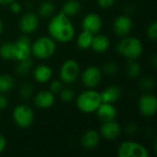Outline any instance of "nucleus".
<instances>
[{"instance_id":"nucleus-1","label":"nucleus","mask_w":157,"mask_h":157,"mask_svg":"<svg viewBox=\"0 0 157 157\" xmlns=\"http://www.w3.org/2000/svg\"><path fill=\"white\" fill-rule=\"evenodd\" d=\"M50 37L56 42L67 43L73 40L75 35V29L70 17L62 11L51 17L48 24Z\"/></svg>"},{"instance_id":"nucleus-2","label":"nucleus","mask_w":157,"mask_h":157,"mask_svg":"<svg viewBox=\"0 0 157 157\" xmlns=\"http://www.w3.org/2000/svg\"><path fill=\"white\" fill-rule=\"evenodd\" d=\"M117 52L129 61L137 60L144 52V44L137 37L125 36L117 44Z\"/></svg>"},{"instance_id":"nucleus-3","label":"nucleus","mask_w":157,"mask_h":157,"mask_svg":"<svg viewBox=\"0 0 157 157\" xmlns=\"http://www.w3.org/2000/svg\"><path fill=\"white\" fill-rule=\"evenodd\" d=\"M75 102L81 112L86 114L94 113L102 103L100 92L94 90V88H88L77 96Z\"/></svg>"},{"instance_id":"nucleus-4","label":"nucleus","mask_w":157,"mask_h":157,"mask_svg":"<svg viewBox=\"0 0 157 157\" xmlns=\"http://www.w3.org/2000/svg\"><path fill=\"white\" fill-rule=\"evenodd\" d=\"M56 52V41L50 36L39 37L31 44V54L39 60H47Z\"/></svg>"},{"instance_id":"nucleus-5","label":"nucleus","mask_w":157,"mask_h":157,"mask_svg":"<svg viewBox=\"0 0 157 157\" xmlns=\"http://www.w3.org/2000/svg\"><path fill=\"white\" fill-rule=\"evenodd\" d=\"M34 111L32 108L26 104L16 106L12 112V118L15 124L21 129L29 128L34 121Z\"/></svg>"},{"instance_id":"nucleus-6","label":"nucleus","mask_w":157,"mask_h":157,"mask_svg":"<svg viewBox=\"0 0 157 157\" xmlns=\"http://www.w3.org/2000/svg\"><path fill=\"white\" fill-rule=\"evenodd\" d=\"M117 155L119 157H148L149 152L145 146L138 142L127 140L119 145Z\"/></svg>"},{"instance_id":"nucleus-7","label":"nucleus","mask_w":157,"mask_h":157,"mask_svg":"<svg viewBox=\"0 0 157 157\" xmlns=\"http://www.w3.org/2000/svg\"><path fill=\"white\" fill-rule=\"evenodd\" d=\"M80 75V66L77 61L74 59L65 60L60 67L59 78L66 85L75 83Z\"/></svg>"},{"instance_id":"nucleus-8","label":"nucleus","mask_w":157,"mask_h":157,"mask_svg":"<svg viewBox=\"0 0 157 157\" xmlns=\"http://www.w3.org/2000/svg\"><path fill=\"white\" fill-rule=\"evenodd\" d=\"M138 109L144 117H152L157 111V98L152 93L143 94L138 101Z\"/></svg>"},{"instance_id":"nucleus-9","label":"nucleus","mask_w":157,"mask_h":157,"mask_svg":"<svg viewBox=\"0 0 157 157\" xmlns=\"http://www.w3.org/2000/svg\"><path fill=\"white\" fill-rule=\"evenodd\" d=\"M14 61H22L30 58L31 55V42L26 35L17 39L13 42Z\"/></svg>"},{"instance_id":"nucleus-10","label":"nucleus","mask_w":157,"mask_h":157,"mask_svg":"<svg viewBox=\"0 0 157 157\" xmlns=\"http://www.w3.org/2000/svg\"><path fill=\"white\" fill-rule=\"evenodd\" d=\"M102 78L101 69L95 65L87 66L81 74V81L87 88H95L98 86Z\"/></svg>"},{"instance_id":"nucleus-11","label":"nucleus","mask_w":157,"mask_h":157,"mask_svg":"<svg viewBox=\"0 0 157 157\" xmlns=\"http://www.w3.org/2000/svg\"><path fill=\"white\" fill-rule=\"evenodd\" d=\"M39 25H40V18L36 14L32 12H28L22 15L18 22L19 29L25 35H29L35 32L38 29Z\"/></svg>"},{"instance_id":"nucleus-12","label":"nucleus","mask_w":157,"mask_h":157,"mask_svg":"<svg viewBox=\"0 0 157 157\" xmlns=\"http://www.w3.org/2000/svg\"><path fill=\"white\" fill-rule=\"evenodd\" d=\"M132 20L127 15H120L118 16L112 25V29L114 33L119 37H125L128 36L132 29Z\"/></svg>"},{"instance_id":"nucleus-13","label":"nucleus","mask_w":157,"mask_h":157,"mask_svg":"<svg viewBox=\"0 0 157 157\" xmlns=\"http://www.w3.org/2000/svg\"><path fill=\"white\" fill-rule=\"evenodd\" d=\"M81 27L83 30L88 31L92 34H97L102 28V18L97 13H88L83 18Z\"/></svg>"},{"instance_id":"nucleus-14","label":"nucleus","mask_w":157,"mask_h":157,"mask_svg":"<svg viewBox=\"0 0 157 157\" xmlns=\"http://www.w3.org/2000/svg\"><path fill=\"white\" fill-rule=\"evenodd\" d=\"M121 127L114 120V121L103 122V124L100 127L99 134L104 139L111 141L117 139L121 135Z\"/></svg>"},{"instance_id":"nucleus-15","label":"nucleus","mask_w":157,"mask_h":157,"mask_svg":"<svg viewBox=\"0 0 157 157\" xmlns=\"http://www.w3.org/2000/svg\"><path fill=\"white\" fill-rule=\"evenodd\" d=\"M33 102L37 108L47 109L53 106L55 102V97L54 94L50 90H41L34 96Z\"/></svg>"},{"instance_id":"nucleus-16","label":"nucleus","mask_w":157,"mask_h":157,"mask_svg":"<svg viewBox=\"0 0 157 157\" xmlns=\"http://www.w3.org/2000/svg\"><path fill=\"white\" fill-rule=\"evenodd\" d=\"M96 113L98 118L102 122H106V121H114L117 117L118 111L115 106H113V104L102 102L100 106L98 108V109L96 110Z\"/></svg>"},{"instance_id":"nucleus-17","label":"nucleus","mask_w":157,"mask_h":157,"mask_svg":"<svg viewBox=\"0 0 157 157\" xmlns=\"http://www.w3.org/2000/svg\"><path fill=\"white\" fill-rule=\"evenodd\" d=\"M100 141V134L95 130H87L81 137V144L84 148L91 150L96 148Z\"/></svg>"},{"instance_id":"nucleus-18","label":"nucleus","mask_w":157,"mask_h":157,"mask_svg":"<svg viewBox=\"0 0 157 157\" xmlns=\"http://www.w3.org/2000/svg\"><path fill=\"white\" fill-rule=\"evenodd\" d=\"M101 101L105 103L114 104L121 97V89L117 86H109L102 92H100Z\"/></svg>"},{"instance_id":"nucleus-19","label":"nucleus","mask_w":157,"mask_h":157,"mask_svg":"<svg viewBox=\"0 0 157 157\" xmlns=\"http://www.w3.org/2000/svg\"><path fill=\"white\" fill-rule=\"evenodd\" d=\"M110 46V40L108 36L104 34H94L91 48L94 52L98 53H103L109 50Z\"/></svg>"},{"instance_id":"nucleus-20","label":"nucleus","mask_w":157,"mask_h":157,"mask_svg":"<svg viewBox=\"0 0 157 157\" xmlns=\"http://www.w3.org/2000/svg\"><path fill=\"white\" fill-rule=\"evenodd\" d=\"M52 76V70L47 64H40L33 70V77L36 82L45 84L51 80Z\"/></svg>"},{"instance_id":"nucleus-21","label":"nucleus","mask_w":157,"mask_h":157,"mask_svg":"<svg viewBox=\"0 0 157 157\" xmlns=\"http://www.w3.org/2000/svg\"><path fill=\"white\" fill-rule=\"evenodd\" d=\"M81 10V4L77 0H67L62 8V12L67 17H74L77 15Z\"/></svg>"},{"instance_id":"nucleus-22","label":"nucleus","mask_w":157,"mask_h":157,"mask_svg":"<svg viewBox=\"0 0 157 157\" xmlns=\"http://www.w3.org/2000/svg\"><path fill=\"white\" fill-rule=\"evenodd\" d=\"M93 37H94V34H92L88 31L83 30L78 35L77 40H76L78 48L81 50H84V51L90 49L91 44H92V40H93Z\"/></svg>"},{"instance_id":"nucleus-23","label":"nucleus","mask_w":157,"mask_h":157,"mask_svg":"<svg viewBox=\"0 0 157 157\" xmlns=\"http://www.w3.org/2000/svg\"><path fill=\"white\" fill-rule=\"evenodd\" d=\"M15 86V79L7 75V74H1L0 75V93L6 94L11 91Z\"/></svg>"},{"instance_id":"nucleus-24","label":"nucleus","mask_w":157,"mask_h":157,"mask_svg":"<svg viewBox=\"0 0 157 157\" xmlns=\"http://www.w3.org/2000/svg\"><path fill=\"white\" fill-rule=\"evenodd\" d=\"M54 12H55V6L51 1L42 2L39 7V16L43 18L51 17L52 15H54Z\"/></svg>"},{"instance_id":"nucleus-25","label":"nucleus","mask_w":157,"mask_h":157,"mask_svg":"<svg viewBox=\"0 0 157 157\" xmlns=\"http://www.w3.org/2000/svg\"><path fill=\"white\" fill-rule=\"evenodd\" d=\"M31 67H32V62H31L30 58H28V59H25L22 61H18L17 65L16 66L15 73L18 76H24L29 73Z\"/></svg>"},{"instance_id":"nucleus-26","label":"nucleus","mask_w":157,"mask_h":157,"mask_svg":"<svg viewBox=\"0 0 157 157\" xmlns=\"http://www.w3.org/2000/svg\"><path fill=\"white\" fill-rule=\"evenodd\" d=\"M0 57L4 60H14L13 42H5L0 45Z\"/></svg>"},{"instance_id":"nucleus-27","label":"nucleus","mask_w":157,"mask_h":157,"mask_svg":"<svg viewBox=\"0 0 157 157\" xmlns=\"http://www.w3.org/2000/svg\"><path fill=\"white\" fill-rule=\"evenodd\" d=\"M141 74V65L139 63L136 62V60L129 61V63L127 65V75L131 79L137 78Z\"/></svg>"},{"instance_id":"nucleus-28","label":"nucleus","mask_w":157,"mask_h":157,"mask_svg":"<svg viewBox=\"0 0 157 157\" xmlns=\"http://www.w3.org/2000/svg\"><path fill=\"white\" fill-rule=\"evenodd\" d=\"M33 94V86L31 83H24L19 88V96L23 100H28Z\"/></svg>"},{"instance_id":"nucleus-29","label":"nucleus","mask_w":157,"mask_h":157,"mask_svg":"<svg viewBox=\"0 0 157 157\" xmlns=\"http://www.w3.org/2000/svg\"><path fill=\"white\" fill-rule=\"evenodd\" d=\"M59 95L63 102H71L75 98V92L70 87H63Z\"/></svg>"},{"instance_id":"nucleus-30","label":"nucleus","mask_w":157,"mask_h":157,"mask_svg":"<svg viewBox=\"0 0 157 157\" xmlns=\"http://www.w3.org/2000/svg\"><path fill=\"white\" fill-rule=\"evenodd\" d=\"M101 72L106 74L107 75H114L118 72V65L113 62H109L103 64Z\"/></svg>"},{"instance_id":"nucleus-31","label":"nucleus","mask_w":157,"mask_h":157,"mask_svg":"<svg viewBox=\"0 0 157 157\" xmlns=\"http://www.w3.org/2000/svg\"><path fill=\"white\" fill-rule=\"evenodd\" d=\"M146 35L148 39H150L153 41H155L157 39V22L153 21L146 29Z\"/></svg>"},{"instance_id":"nucleus-32","label":"nucleus","mask_w":157,"mask_h":157,"mask_svg":"<svg viewBox=\"0 0 157 157\" xmlns=\"http://www.w3.org/2000/svg\"><path fill=\"white\" fill-rule=\"evenodd\" d=\"M154 85H155V81L150 76L144 77L140 82V87H141V89H143L144 91H148V90L152 89L154 87Z\"/></svg>"},{"instance_id":"nucleus-33","label":"nucleus","mask_w":157,"mask_h":157,"mask_svg":"<svg viewBox=\"0 0 157 157\" xmlns=\"http://www.w3.org/2000/svg\"><path fill=\"white\" fill-rule=\"evenodd\" d=\"M63 83L61 80H53L50 85V91L54 95L59 94L60 91L63 89Z\"/></svg>"},{"instance_id":"nucleus-34","label":"nucleus","mask_w":157,"mask_h":157,"mask_svg":"<svg viewBox=\"0 0 157 157\" xmlns=\"http://www.w3.org/2000/svg\"><path fill=\"white\" fill-rule=\"evenodd\" d=\"M8 6H9L10 11H11L13 14H18V13H20L21 10H22V6H21L20 3L17 2V1H15V0H14V1H13L12 3H10Z\"/></svg>"},{"instance_id":"nucleus-35","label":"nucleus","mask_w":157,"mask_h":157,"mask_svg":"<svg viewBox=\"0 0 157 157\" xmlns=\"http://www.w3.org/2000/svg\"><path fill=\"white\" fill-rule=\"evenodd\" d=\"M97 3L101 8H109L114 5L115 0H97Z\"/></svg>"},{"instance_id":"nucleus-36","label":"nucleus","mask_w":157,"mask_h":157,"mask_svg":"<svg viewBox=\"0 0 157 157\" xmlns=\"http://www.w3.org/2000/svg\"><path fill=\"white\" fill-rule=\"evenodd\" d=\"M8 106V99L5 94L0 93V109H5Z\"/></svg>"},{"instance_id":"nucleus-37","label":"nucleus","mask_w":157,"mask_h":157,"mask_svg":"<svg viewBox=\"0 0 157 157\" xmlns=\"http://www.w3.org/2000/svg\"><path fill=\"white\" fill-rule=\"evenodd\" d=\"M137 130H138V128H137V126L134 123H130L126 127V132L128 134H131V135L134 134L137 132Z\"/></svg>"},{"instance_id":"nucleus-38","label":"nucleus","mask_w":157,"mask_h":157,"mask_svg":"<svg viewBox=\"0 0 157 157\" xmlns=\"http://www.w3.org/2000/svg\"><path fill=\"white\" fill-rule=\"evenodd\" d=\"M6 147V140L5 136L2 133H0V154L5 151Z\"/></svg>"},{"instance_id":"nucleus-39","label":"nucleus","mask_w":157,"mask_h":157,"mask_svg":"<svg viewBox=\"0 0 157 157\" xmlns=\"http://www.w3.org/2000/svg\"><path fill=\"white\" fill-rule=\"evenodd\" d=\"M14 0H0V6H8Z\"/></svg>"},{"instance_id":"nucleus-40","label":"nucleus","mask_w":157,"mask_h":157,"mask_svg":"<svg viewBox=\"0 0 157 157\" xmlns=\"http://www.w3.org/2000/svg\"><path fill=\"white\" fill-rule=\"evenodd\" d=\"M3 31H4V22L0 18V34H2Z\"/></svg>"}]
</instances>
